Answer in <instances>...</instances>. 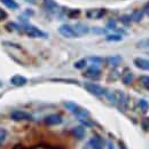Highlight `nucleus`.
Returning a JSON list of instances; mask_svg holds the SVG:
<instances>
[{"label": "nucleus", "instance_id": "nucleus-20", "mask_svg": "<svg viewBox=\"0 0 149 149\" xmlns=\"http://www.w3.org/2000/svg\"><path fill=\"white\" fill-rule=\"evenodd\" d=\"M132 81H133V74L132 72H127V74L123 77V83L125 85H130Z\"/></svg>", "mask_w": 149, "mask_h": 149}, {"label": "nucleus", "instance_id": "nucleus-2", "mask_svg": "<svg viewBox=\"0 0 149 149\" xmlns=\"http://www.w3.org/2000/svg\"><path fill=\"white\" fill-rule=\"evenodd\" d=\"M23 29H24L25 33H26L29 37H32V38H47V35H46L44 31L39 30V29H38V28H36V26H32V25H24V26H23Z\"/></svg>", "mask_w": 149, "mask_h": 149}, {"label": "nucleus", "instance_id": "nucleus-10", "mask_svg": "<svg viewBox=\"0 0 149 149\" xmlns=\"http://www.w3.org/2000/svg\"><path fill=\"white\" fill-rule=\"evenodd\" d=\"M134 65L141 70H146L149 71V60L148 58H143V57H135L133 61Z\"/></svg>", "mask_w": 149, "mask_h": 149}, {"label": "nucleus", "instance_id": "nucleus-18", "mask_svg": "<svg viewBox=\"0 0 149 149\" xmlns=\"http://www.w3.org/2000/svg\"><path fill=\"white\" fill-rule=\"evenodd\" d=\"M142 17H143V13H142L141 10L134 12V13L132 14V16H131L132 21H135V22H140V21L142 19Z\"/></svg>", "mask_w": 149, "mask_h": 149}, {"label": "nucleus", "instance_id": "nucleus-25", "mask_svg": "<svg viewBox=\"0 0 149 149\" xmlns=\"http://www.w3.org/2000/svg\"><path fill=\"white\" fill-rule=\"evenodd\" d=\"M120 21L124 23V24H130V22L132 21V19H131V16H126V15H124V16H122L120 17Z\"/></svg>", "mask_w": 149, "mask_h": 149}, {"label": "nucleus", "instance_id": "nucleus-29", "mask_svg": "<svg viewBox=\"0 0 149 149\" xmlns=\"http://www.w3.org/2000/svg\"><path fill=\"white\" fill-rule=\"evenodd\" d=\"M5 135H6V132L5 131H0V142H2L5 140Z\"/></svg>", "mask_w": 149, "mask_h": 149}, {"label": "nucleus", "instance_id": "nucleus-8", "mask_svg": "<svg viewBox=\"0 0 149 149\" xmlns=\"http://www.w3.org/2000/svg\"><path fill=\"white\" fill-rule=\"evenodd\" d=\"M88 147L91 149H103L104 148V142L99 135H94L88 141Z\"/></svg>", "mask_w": 149, "mask_h": 149}, {"label": "nucleus", "instance_id": "nucleus-26", "mask_svg": "<svg viewBox=\"0 0 149 149\" xmlns=\"http://www.w3.org/2000/svg\"><path fill=\"white\" fill-rule=\"evenodd\" d=\"M107 28L108 29H116V22L113 21V19H110L109 22H108V24H107Z\"/></svg>", "mask_w": 149, "mask_h": 149}, {"label": "nucleus", "instance_id": "nucleus-16", "mask_svg": "<svg viewBox=\"0 0 149 149\" xmlns=\"http://www.w3.org/2000/svg\"><path fill=\"white\" fill-rule=\"evenodd\" d=\"M108 62H109L110 65L116 67V65H118V64L122 62V57H120V56H110V57L108 58Z\"/></svg>", "mask_w": 149, "mask_h": 149}, {"label": "nucleus", "instance_id": "nucleus-11", "mask_svg": "<svg viewBox=\"0 0 149 149\" xmlns=\"http://www.w3.org/2000/svg\"><path fill=\"white\" fill-rule=\"evenodd\" d=\"M28 83V79L24 77V76H21V74H15L10 78V84L14 85V86H23Z\"/></svg>", "mask_w": 149, "mask_h": 149}, {"label": "nucleus", "instance_id": "nucleus-17", "mask_svg": "<svg viewBox=\"0 0 149 149\" xmlns=\"http://www.w3.org/2000/svg\"><path fill=\"white\" fill-rule=\"evenodd\" d=\"M139 107H140L141 111L146 113V112H147L149 110V103H148V101H146V100L141 99V100L139 101Z\"/></svg>", "mask_w": 149, "mask_h": 149}, {"label": "nucleus", "instance_id": "nucleus-22", "mask_svg": "<svg viewBox=\"0 0 149 149\" xmlns=\"http://www.w3.org/2000/svg\"><path fill=\"white\" fill-rule=\"evenodd\" d=\"M106 39H107V41H120L122 36L120 35H108Z\"/></svg>", "mask_w": 149, "mask_h": 149}, {"label": "nucleus", "instance_id": "nucleus-23", "mask_svg": "<svg viewBox=\"0 0 149 149\" xmlns=\"http://www.w3.org/2000/svg\"><path fill=\"white\" fill-rule=\"evenodd\" d=\"M74 65V68H76V69H84V68L86 67V60L81 58V60L77 61Z\"/></svg>", "mask_w": 149, "mask_h": 149}, {"label": "nucleus", "instance_id": "nucleus-4", "mask_svg": "<svg viewBox=\"0 0 149 149\" xmlns=\"http://www.w3.org/2000/svg\"><path fill=\"white\" fill-rule=\"evenodd\" d=\"M84 86H85V88L90 93H92L93 95H96V96H102V95H104L106 92H107L102 86H100L97 84H93V83H86Z\"/></svg>", "mask_w": 149, "mask_h": 149}, {"label": "nucleus", "instance_id": "nucleus-30", "mask_svg": "<svg viewBox=\"0 0 149 149\" xmlns=\"http://www.w3.org/2000/svg\"><path fill=\"white\" fill-rule=\"evenodd\" d=\"M108 149H115V147H113V145H112L111 142H108Z\"/></svg>", "mask_w": 149, "mask_h": 149}, {"label": "nucleus", "instance_id": "nucleus-6", "mask_svg": "<svg viewBox=\"0 0 149 149\" xmlns=\"http://www.w3.org/2000/svg\"><path fill=\"white\" fill-rule=\"evenodd\" d=\"M62 117L57 113H51L48 116H46L44 118V123L46 125H49V126H54V125H60L62 123Z\"/></svg>", "mask_w": 149, "mask_h": 149}, {"label": "nucleus", "instance_id": "nucleus-1", "mask_svg": "<svg viewBox=\"0 0 149 149\" xmlns=\"http://www.w3.org/2000/svg\"><path fill=\"white\" fill-rule=\"evenodd\" d=\"M64 107L74 113V116L84 124V125H87V126H92V123L90 122V112L87 111L86 109L81 108L80 106L76 104L74 102H64Z\"/></svg>", "mask_w": 149, "mask_h": 149}, {"label": "nucleus", "instance_id": "nucleus-15", "mask_svg": "<svg viewBox=\"0 0 149 149\" xmlns=\"http://www.w3.org/2000/svg\"><path fill=\"white\" fill-rule=\"evenodd\" d=\"M6 7L10 8V9H17L19 8V3L15 0H0Z\"/></svg>", "mask_w": 149, "mask_h": 149}, {"label": "nucleus", "instance_id": "nucleus-24", "mask_svg": "<svg viewBox=\"0 0 149 149\" xmlns=\"http://www.w3.org/2000/svg\"><path fill=\"white\" fill-rule=\"evenodd\" d=\"M93 31L94 33H96V35H104L107 31L104 30V29H102V28H93Z\"/></svg>", "mask_w": 149, "mask_h": 149}, {"label": "nucleus", "instance_id": "nucleus-28", "mask_svg": "<svg viewBox=\"0 0 149 149\" xmlns=\"http://www.w3.org/2000/svg\"><path fill=\"white\" fill-rule=\"evenodd\" d=\"M90 60L92 62H96V63H101L102 62V58H100V57H91Z\"/></svg>", "mask_w": 149, "mask_h": 149}, {"label": "nucleus", "instance_id": "nucleus-21", "mask_svg": "<svg viewBox=\"0 0 149 149\" xmlns=\"http://www.w3.org/2000/svg\"><path fill=\"white\" fill-rule=\"evenodd\" d=\"M140 81L142 84V86L145 88L149 90V76H141L140 77Z\"/></svg>", "mask_w": 149, "mask_h": 149}, {"label": "nucleus", "instance_id": "nucleus-19", "mask_svg": "<svg viewBox=\"0 0 149 149\" xmlns=\"http://www.w3.org/2000/svg\"><path fill=\"white\" fill-rule=\"evenodd\" d=\"M136 47H138V48H149V38L141 39L140 41H138Z\"/></svg>", "mask_w": 149, "mask_h": 149}, {"label": "nucleus", "instance_id": "nucleus-27", "mask_svg": "<svg viewBox=\"0 0 149 149\" xmlns=\"http://www.w3.org/2000/svg\"><path fill=\"white\" fill-rule=\"evenodd\" d=\"M6 17H7L6 12H3L2 9H0V21H1V19H5Z\"/></svg>", "mask_w": 149, "mask_h": 149}, {"label": "nucleus", "instance_id": "nucleus-7", "mask_svg": "<svg viewBox=\"0 0 149 149\" xmlns=\"http://www.w3.org/2000/svg\"><path fill=\"white\" fill-rule=\"evenodd\" d=\"M106 14V9L103 8H93V9H88L86 12V16L91 19H102Z\"/></svg>", "mask_w": 149, "mask_h": 149}, {"label": "nucleus", "instance_id": "nucleus-13", "mask_svg": "<svg viewBox=\"0 0 149 149\" xmlns=\"http://www.w3.org/2000/svg\"><path fill=\"white\" fill-rule=\"evenodd\" d=\"M71 134L74 135V138H77L78 140H81L85 136V129L83 126H80V125L79 126H76V127H74L71 130Z\"/></svg>", "mask_w": 149, "mask_h": 149}, {"label": "nucleus", "instance_id": "nucleus-12", "mask_svg": "<svg viewBox=\"0 0 149 149\" xmlns=\"http://www.w3.org/2000/svg\"><path fill=\"white\" fill-rule=\"evenodd\" d=\"M74 29L78 36H84V35H87L90 32V28L83 23H77L76 25H74Z\"/></svg>", "mask_w": 149, "mask_h": 149}, {"label": "nucleus", "instance_id": "nucleus-3", "mask_svg": "<svg viewBox=\"0 0 149 149\" xmlns=\"http://www.w3.org/2000/svg\"><path fill=\"white\" fill-rule=\"evenodd\" d=\"M58 32L61 36H63L64 38H77L78 35L74 31V26L69 25V24H62L58 28Z\"/></svg>", "mask_w": 149, "mask_h": 149}, {"label": "nucleus", "instance_id": "nucleus-9", "mask_svg": "<svg viewBox=\"0 0 149 149\" xmlns=\"http://www.w3.org/2000/svg\"><path fill=\"white\" fill-rule=\"evenodd\" d=\"M100 74H101V70L95 65L87 68V70L84 72V76L86 78H90V79H97L100 77Z\"/></svg>", "mask_w": 149, "mask_h": 149}, {"label": "nucleus", "instance_id": "nucleus-14", "mask_svg": "<svg viewBox=\"0 0 149 149\" xmlns=\"http://www.w3.org/2000/svg\"><path fill=\"white\" fill-rule=\"evenodd\" d=\"M44 2H45V7L48 10L55 12L56 9H57V3H56L54 0H44Z\"/></svg>", "mask_w": 149, "mask_h": 149}, {"label": "nucleus", "instance_id": "nucleus-5", "mask_svg": "<svg viewBox=\"0 0 149 149\" xmlns=\"http://www.w3.org/2000/svg\"><path fill=\"white\" fill-rule=\"evenodd\" d=\"M10 118L15 122H22V120H32L33 117L29 112L22 111V110H15L10 113Z\"/></svg>", "mask_w": 149, "mask_h": 149}]
</instances>
